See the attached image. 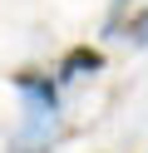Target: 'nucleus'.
I'll return each mask as SVG.
<instances>
[{
	"label": "nucleus",
	"instance_id": "f257e3e1",
	"mask_svg": "<svg viewBox=\"0 0 148 153\" xmlns=\"http://www.w3.org/2000/svg\"><path fill=\"white\" fill-rule=\"evenodd\" d=\"M104 30L118 35V40L148 45V0H114V10H109Z\"/></svg>",
	"mask_w": 148,
	"mask_h": 153
},
{
	"label": "nucleus",
	"instance_id": "f03ea898",
	"mask_svg": "<svg viewBox=\"0 0 148 153\" xmlns=\"http://www.w3.org/2000/svg\"><path fill=\"white\" fill-rule=\"evenodd\" d=\"M99 69H104V50L94 45H74L59 59V79H79V74H99Z\"/></svg>",
	"mask_w": 148,
	"mask_h": 153
}]
</instances>
